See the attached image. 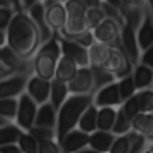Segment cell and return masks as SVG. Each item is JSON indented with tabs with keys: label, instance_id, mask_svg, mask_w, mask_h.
<instances>
[{
	"label": "cell",
	"instance_id": "6da1fadb",
	"mask_svg": "<svg viewBox=\"0 0 153 153\" xmlns=\"http://www.w3.org/2000/svg\"><path fill=\"white\" fill-rule=\"evenodd\" d=\"M41 33L26 10H17L7 27V44L21 58L33 60L41 46Z\"/></svg>",
	"mask_w": 153,
	"mask_h": 153
},
{
	"label": "cell",
	"instance_id": "7a4b0ae2",
	"mask_svg": "<svg viewBox=\"0 0 153 153\" xmlns=\"http://www.w3.org/2000/svg\"><path fill=\"white\" fill-rule=\"evenodd\" d=\"M94 102V94H70L66 100L58 109V123H56V138L63 136L70 129L76 128L78 119L85 109Z\"/></svg>",
	"mask_w": 153,
	"mask_h": 153
},
{
	"label": "cell",
	"instance_id": "3957f363",
	"mask_svg": "<svg viewBox=\"0 0 153 153\" xmlns=\"http://www.w3.org/2000/svg\"><path fill=\"white\" fill-rule=\"evenodd\" d=\"M61 56V44L58 34H55L51 39L41 43L36 55L33 56V73L38 76H43L46 80H53L56 71V63Z\"/></svg>",
	"mask_w": 153,
	"mask_h": 153
},
{
	"label": "cell",
	"instance_id": "277c9868",
	"mask_svg": "<svg viewBox=\"0 0 153 153\" xmlns=\"http://www.w3.org/2000/svg\"><path fill=\"white\" fill-rule=\"evenodd\" d=\"M65 9H66V24L58 34L60 38L76 39L87 31H90L87 27V22H85V14H87L88 5L83 0H65Z\"/></svg>",
	"mask_w": 153,
	"mask_h": 153
},
{
	"label": "cell",
	"instance_id": "5b68a950",
	"mask_svg": "<svg viewBox=\"0 0 153 153\" xmlns=\"http://www.w3.org/2000/svg\"><path fill=\"white\" fill-rule=\"evenodd\" d=\"M38 107L39 104L29 95L26 90L17 97V116H16V124L27 131L31 126H34L36 121V114H38Z\"/></svg>",
	"mask_w": 153,
	"mask_h": 153
},
{
	"label": "cell",
	"instance_id": "8992f818",
	"mask_svg": "<svg viewBox=\"0 0 153 153\" xmlns=\"http://www.w3.org/2000/svg\"><path fill=\"white\" fill-rule=\"evenodd\" d=\"M92 34L94 39L99 43L109 44V46H121V24L109 16H105L104 21L99 22L92 29Z\"/></svg>",
	"mask_w": 153,
	"mask_h": 153
},
{
	"label": "cell",
	"instance_id": "52a82bcc",
	"mask_svg": "<svg viewBox=\"0 0 153 153\" xmlns=\"http://www.w3.org/2000/svg\"><path fill=\"white\" fill-rule=\"evenodd\" d=\"M44 5V16L49 29L55 34H60V31L66 24V9L65 2L61 0H41Z\"/></svg>",
	"mask_w": 153,
	"mask_h": 153
},
{
	"label": "cell",
	"instance_id": "ba28073f",
	"mask_svg": "<svg viewBox=\"0 0 153 153\" xmlns=\"http://www.w3.org/2000/svg\"><path fill=\"white\" fill-rule=\"evenodd\" d=\"M56 140L60 143L61 152H66V153L90 152V148H88V133L82 131L78 128H73V129H70L68 133H65L63 136L56 138Z\"/></svg>",
	"mask_w": 153,
	"mask_h": 153
},
{
	"label": "cell",
	"instance_id": "9c48e42d",
	"mask_svg": "<svg viewBox=\"0 0 153 153\" xmlns=\"http://www.w3.org/2000/svg\"><path fill=\"white\" fill-rule=\"evenodd\" d=\"M0 61L9 70V73H33V60L21 58L9 44H4L0 48Z\"/></svg>",
	"mask_w": 153,
	"mask_h": 153
},
{
	"label": "cell",
	"instance_id": "30bf717a",
	"mask_svg": "<svg viewBox=\"0 0 153 153\" xmlns=\"http://www.w3.org/2000/svg\"><path fill=\"white\" fill-rule=\"evenodd\" d=\"M104 68L114 73L116 80L121 78V76H124V75L133 73V63L129 61V58L126 56L124 49L121 48V46H112L109 58H107V61L104 63Z\"/></svg>",
	"mask_w": 153,
	"mask_h": 153
},
{
	"label": "cell",
	"instance_id": "8fae6325",
	"mask_svg": "<svg viewBox=\"0 0 153 153\" xmlns=\"http://www.w3.org/2000/svg\"><path fill=\"white\" fill-rule=\"evenodd\" d=\"M31 73H7L0 76V97H19L26 90Z\"/></svg>",
	"mask_w": 153,
	"mask_h": 153
},
{
	"label": "cell",
	"instance_id": "7c38bea8",
	"mask_svg": "<svg viewBox=\"0 0 153 153\" xmlns=\"http://www.w3.org/2000/svg\"><path fill=\"white\" fill-rule=\"evenodd\" d=\"M70 94H94V75L90 65L78 66L76 73L68 82Z\"/></svg>",
	"mask_w": 153,
	"mask_h": 153
},
{
	"label": "cell",
	"instance_id": "4fadbf2b",
	"mask_svg": "<svg viewBox=\"0 0 153 153\" xmlns=\"http://www.w3.org/2000/svg\"><path fill=\"white\" fill-rule=\"evenodd\" d=\"M60 44H61V55L71 58L78 66L90 65L88 63V48L87 46H83L82 43H78L75 39H66V38H60Z\"/></svg>",
	"mask_w": 153,
	"mask_h": 153
},
{
	"label": "cell",
	"instance_id": "5bb4252c",
	"mask_svg": "<svg viewBox=\"0 0 153 153\" xmlns=\"http://www.w3.org/2000/svg\"><path fill=\"white\" fill-rule=\"evenodd\" d=\"M94 104L97 107H102V105H112V107H119L123 104V99H121L119 94V85H117V80L107 83L104 87L97 88L94 92Z\"/></svg>",
	"mask_w": 153,
	"mask_h": 153
},
{
	"label": "cell",
	"instance_id": "9a60e30c",
	"mask_svg": "<svg viewBox=\"0 0 153 153\" xmlns=\"http://www.w3.org/2000/svg\"><path fill=\"white\" fill-rule=\"evenodd\" d=\"M49 88H51V80H46L43 76H38L31 73L26 83V92L38 102V104H44L49 100Z\"/></svg>",
	"mask_w": 153,
	"mask_h": 153
},
{
	"label": "cell",
	"instance_id": "2e32d148",
	"mask_svg": "<svg viewBox=\"0 0 153 153\" xmlns=\"http://www.w3.org/2000/svg\"><path fill=\"white\" fill-rule=\"evenodd\" d=\"M136 39H138V46H140V53L143 49H146L150 44H153V16L148 4L145 5L141 22L136 29Z\"/></svg>",
	"mask_w": 153,
	"mask_h": 153
},
{
	"label": "cell",
	"instance_id": "e0dca14e",
	"mask_svg": "<svg viewBox=\"0 0 153 153\" xmlns=\"http://www.w3.org/2000/svg\"><path fill=\"white\" fill-rule=\"evenodd\" d=\"M116 134L112 131H104V129H95L88 134V148L90 152L95 153H111V146L114 143Z\"/></svg>",
	"mask_w": 153,
	"mask_h": 153
},
{
	"label": "cell",
	"instance_id": "ac0fdd59",
	"mask_svg": "<svg viewBox=\"0 0 153 153\" xmlns=\"http://www.w3.org/2000/svg\"><path fill=\"white\" fill-rule=\"evenodd\" d=\"M29 14V17L34 21V24L38 26L39 29V33H41V41H48V39H51L53 36H55V33L49 29L48 26V22H46V16H44V5H43V2H36L34 5H31L26 10Z\"/></svg>",
	"mask_w": 153,
	"mask_h": 153
},
{
	"label": "cell",
	"instance_id": "d6986e66",
	"mask_svg": "<svg viewBox=\"0 0 153 153\" xmlns=\"http://www.w3.org/2000/svg\"><path fill=\"white\" fill-rule=\"evenodd\" d=\"M56 123H58V109L51 102H44L39 104L38 107V114H36V126H48V128H55L56 129Z\"/></svg>",
	"mask_w": 153,
	"mask_h": 153
},
{
	"label": "cell",
	"instance_id": "ffe728a7",
	"mask_svg": "<svg viewBox=\"0 0 153 153\" xmlns=\"http://www.w3.org/2000/svg\"><path fill=\"white\" fill-rule=\"evenodd\" d=\"M133 78L136 83V90L153 87V68L138 61L133 65Z\"/></svg>",
	"mask_w": 153,
	"mask_h": 153
},
{
	"label": "cell",
	"instance_id": "44dd1931",
	"mask_svg": "<svg viewBox=\"0 0 153 153\" xmlns=\"http://www.w3.org/2000/svg\"><path fill=\"white\" fill-rule=\"evenodd\" d=\"M131 129L141 133L148 141L153 140V112H138L131 119Z\"/></svg>",
	"mask_w": 153,
	"mask_h": 153
},
{
	"label": "cell",
	"instance_id": "7402d4cb",
	"mask_svg": "<svg viewBox=\"0 0 153 153\" xmlns=\"http://www.w3.org/2000/svg\"><path fill=\"white\" fill-rule=\"evenodd\" d=\"M111 49H112V46H109V44L94 41L88 46V63H90V66H104V63L111 55Z\"/></svg>",
	"mask_w": 153,
	"mask_h": 153
},
{
	"label": "cell",
	"instance_id": "603a6c76",
	"mask_svg": "<svg viewBox=\"0 0 153 153\" xmlns=\"http://www.w3.org/2000/svg\"><path fill=\"white\" fill-rule=\"evenodd\" d=\"M76 70H78V65H76L75 61L71 60V58H68V56L61 55L60 60H58V63H56L55 78L63 80V82L68 83L71 78H73V75L76 73Z\"/></svg>",
	"mask_w": 153,
	"mask_h": 153
},
{
	"label": "cell",
	"instance_id": "cb8c5ba5",
	"mask_svg": "<svg viewBox=\"0 0 153 153\" xmlns=\"http://www.w3.org/2000/svg\"><path fill=\"white\" fill-rule=\"evenodd\" d=\"M68 95H70L68 83L63 82V80H58V78H53L51 80V88H49V102L55 105L56 109H60Z\"/></svg>",
	"mask_w": 153,
	"mask_h": 153
},
{
	"label": "cell",
	"instance_id": "d4e9b609",
	"mask_svg": "<svg viewBox=\"0 0 153 153\" xmlns=\"http://www.w3.org/2000/svg\"><path fill=\"white\" fill-rule=\"evenodd\" d=\"M116 116H117V107H112V105L97 107V129L112 131Z\"/></svg>",
	"mask_w": 153,
	"mask_h": 153
},
{
	"label": "cell",
	"instance_id": "484cf974",
	"mask_svg": "<svg viewBox=\"0 0 153 153\" xmlns=\"http://www.w3.org/2000/svg\"><path fill=\"white\" fill-rule=\"evenodd\" d=\"M76 128L82 129V131H85V133H88V134L97 129V105L94 104V102L82 112Z\"/></svg>",
	"mask_w": 153,
	"mask_h": 153
},
{
	"label": "cell",
	"instance_id": "4316f807",
	"mask_svg": "<svg viewBox=\"0 0 153 153\" xmlns=\"http://www.w3.org/2000/svg\"><path fill=\"white\" fill-rule=\"evenodd\" d=\"M90 68H92V75H94V92L97 88L104 87V85H107V83L116 80L114 73L109 70H105L104 66H90Z\"/></svg>",
	"mask_w": 153,
	"mask_h": 153
},
{
	"label": "cell",
	"instance_id": "83f0119b",
	"mask_svg": "<svg viewBox=\"0 0 153 153\" xmlns=\"http://www.w3.org/2000/svg\"><path fill=\"white\" fill-rule=\"evenodd\" d=\"M21 128L12 121V123H7V124L0 126V146L4 145H9V143H17V138L21 134Z\"/></svg>",
	"mask_w": 153,
	"mask_h": 153
},
{
	"label": "cell",
	"instance_id": "f1b7e54d",
	"mask_svg": "<svg viewBox=\"0 0 153 153\" xmlns=\"http://www.w3.org/2000/svg\"><path fill=\"white\" fill-rule=\"evenodd\" d=\"M136 100L140 112H153V87L136 90Z\"/></svg>",
	"mask_w": 153,
	"mask_h": 153
},
{
	"label": "cell",
	"instance_id": "f546056e",
	"mask_svg": "<svg viewBox=\"0 0 153 153\" xmlns=\"http://www.w3.org/2000/svg\"><path fill=\"white\" fill-rule=\"evenodd\" d=\"M0 114L9 121L16 123L17 116V97H0Z\"/></svg>",
	"mask_w": 153,
	"mask_h": 153
},
{
	"label": "cell",
	"instance_id": "4dcf8cb0",
	"mask_svg": "<svg viewBox=\"0 0 153 153\" xmlns=\"http://www.w3.org/2000/svg\"><path fill=\"white\" fill-rule=\"evenodd\" d=\"M17 145H19L22 153H38V141L29 131L22 129L19 138H17Z\"/></svg>",
	"mask_w": 153,
	"mask_h": 153
},
{
	"label": "cell",
	"instance_id": "1f68e13d",
	"mask_svg": "<svg viewBox=\"0 0 153 153\" xmlns=\"http://www.w3.org/2000/svg\"><path fill=\"white\" fill-rule=\"evenodd\" d=\"M117 85H119V94H121V99H123V100L136 94V83H134L133 73L117 78Z\"/></svg>",
	"mask_w": 153,
	"mask_h": 153
},
{
	"label": "cell",
	"instance_id": "d6a6232c",
	"mask_svg": "<svg viewBox=\"0 0 153 153\" xmlns=\"http://www.w3.org/2000/svg\"><path fill=\"white\" fill-rule=\"evenodd\" d=\"M131 131V119L124 114V111L117 107V116H116L114 126H112V133L114 134H124V133Z\"/></svg>",
	"mask_w": 153,
	"mask_h": 153
},
{
	"label": "cell",
	"instance_id": "836d02e7",
	"mask_svg": "<svg viewBox=\"0 0 153 153\" xmlns=\"http://www.w3.org/2000/svg\"><path fill=\"white\" fill-rule=\"evenodd\" d=\"M34 138L36 141H46V140H55L56 138V129L55 128H48V126H31L27 129Z\"/></svg>",
	"mask_w": 153,
	"mask_h": 153
},
{
	"label": "cell",
	"instance_id": "e575fe53",
	"mask_svg": "<svg viewBox=\"0 0 153 153\" xmlns=\"http://www.w3.org/2000/svg\"><path fill=\"white\" fill-rule=\"evenodd\" d=\"M105 17V10L104 7H88L87 14H85V22H87V27L92 31L99 22H102Z\"/></svg>",
	"mask_w": 153,
	"mask_h": 153
},
{
	"label": "cell",
	"instance_id": "d590c367",
	"mask_svg": "<svg viewBox=\"0 0 153 153\" xmlns=\"http://www.w3.org/2000/svg\"><path fill=\"white\" fill-rule=\"evenodd\" d=\"M128 134H129V152L138 153V152H145L146 150L148 140L143 136L141 133L131 129V131H128Z\"/></svg>",
	"mask_w": 153,
	"mask_h": 153
},
{
	"label": "cell",
	"instance_id": "8d00e7d4",
	"mask_svg": "<svg viewBox=\"0 0 153 153\" xmlns=\"http://www.w3.org/2000/svg\"><path fill=\"white\" fill-rule=\"evenodd\" d=\"M129 152V134H116L114 143L111 146V153H128Z\"/></svg>",
	"mask_w": 153,
	"mask_h": 153
},
{
	"label": "cell",
	"instance_id": "74e56055",
	"mask_svg": "<svg viewBox=\"0 0 153 153\" xmlns=\"http://www.w3.org/2000/svg\"><path fill=\"white\" fill-rule=\"evenodd\" d=\"M121 109L124 111V114L128 116L129 119H133V117L140 112L138 100H136V94H134V95H131V97L124 99V100H123V104H121Z\"/></svg>",
	"mask_w": 153,
	"mask_h": 153
},
{
	"label": "cell",
	"instance_id": "f35d334b",
	"mask_svg": "<svg viewBox=\"0 0 153 153\" xmlns=\"http://www.w3.org/2000/svg\"><path fill=\"white\" fill-rule=\"evenodd\" d=\"M17 10L12 5H0V29H5L7 31V27H9V24H10Z\"/></svg>",
	"mask_w": 153,
	"mask_h": 153
},
{
	"label": "cell",
	"instance_id": "ab89813d",
	"mask_svg": "<svg viewBox=\"0 0 153 153\" xmlns=\"http://www.w3.org/2000/svg\"><path fill=\"white\" fill-rule=\"evenodd\" d=\"M58 152H61V148L56 138L38 143V153H58Z\"/></svg>",
	"mask_w": 153,
	"mask_h": 153
},
{
	"label": "cell",
	"instance_id": "60d3db41",
	"mask_svg": "<svg viewBox=\"0 0 153 153\" xmlns=\"http://www.w3.org/2000/svg\"><path fill=\"white\" fill-rule=\"evenodd\" d=\"M140 61L153 68V44H150L146 49H143L140 53Z\"/></svg>",
	"mask_w": 153,
	"mask_h": 153
},
{
	"label": "cell",
	"instance_id": "b9f144b4",
	"mask_svg": "<svg viewBox=\"0 0 153 153\" xmlns=\"http://www.w3.org/2000/svg\"><path fill=\"white\" fill-rule=\"evenodd\" d=\"M21 152V148L17 143H9V145H4V146H0V153H19Z\"/></svg>",
	"mask_w": 153,
	"mask_h": 153
},
{
	"label": "cell",
	"instance_id": "7bdbcfd3",
	"mask_svg": "<svg viewBox=\"0 0 153 153\" xmlns=\"http://www.w3.org/2000/svg\"><path fill=\"white\" fill-rule=\"evenodd\" d=\"M123 2V9H129V7H138L143 5L146 0H121Z\"/></svg>",
	"mask_w": 153,
	"mask_h": 153
},
{
	"label": "cell",
	"instance_id": "ee69618b",
	"mask_svg": "<svg viewBox=\"0 0 153 153\" xmlns=\"http://www.w3.org/2000/svg\"><path fill=\"white\" fill-rule=\"evenodd\" d=\"M104 4H107V5L114 7V9H117V10H121L123 9V2L121 0H102Z\"/></svg>",
	"mask_w": 153,
	"mask_h": 153
},
{
	"label": "cell",
	"instance_id": "f6af8a7d",
	"mask_svg": "<svg viewBox=\"0 0 153 153\" xmlns=\"http://www.w3.org/2000/svg\"><path fill=\"white\" fill-rule=\"evenodd\" d=\"M36 2H41V0H21V7H22V10H27L31 5H34Z\"/></svg>",
	"mask_w": 153,
	"mask_h": 153
},
{
	"label": "cell",
	"instance_id": "bcb514c9",
	"mask_svg": "<svg viewBox=\"0 0 153 153\" xmlns=\"http://www.w3.org/2000/svg\"><path fill=\"white\" fill-rule=\"evenodd\" d=\"M88 7H102V0H83Z\"/></svg>",
	"mask_w": 153,
	"mask_h": 153
},
{
	"label": "cell",
	"instance_id": "7dc6e473",
	"mask_svg": "<svg viewBox=\"0 0 153 153\" xmlns=\"http://www.w3.org/2000/svg\"><path fill=\"white\" fill-rule=\"evenodd\" d=\"M7 44V31L5 29H0V48Z\"/></svg>",
	"mask_w": 153,
	"mask_h": 153
},
{
	"label": "cell",
	"instance_id": "c3c4849f",
	"mask_svg": "<svg viewBox=\"0 0 153 153\" xmlns=\"http://www.w3.org/2000/svg\"><path fill=\"white\" fill-rule=\"evenodd\" d=\"M12 5H14V9H16V10H22L21 0H12Z\"/></svg>",
	"mask_w": 153,
	"mask_h": 153
},
{
	"label": "cell",
	"instance_id": "681fc988",
	"mask_svg": "<svg viewBox=\"0 0 153 153\" xmlns=\"http://www.w3.org/2000/svg\"><path fill=\"white\" fill-rule=\"evenodd\" d=\"M9 73V70H7L5 66H4V63L0 61V76H4V75H7Z\"/></svg>",
	"mask_w": 153,
	"mask_h": 153
},
{
	"label": "cell",
	"instance_id": "f907efd6",
	"mask_svg": "<svg viewBox=\"0 0 153 153\" xmlns=\"http://www.w3.org/2000/svg\"><path fill=\"white\" fill-rule=\"evenodd\" d=\"M145 152H148V153H153V140H150V141L146 143V150Z\"/></svg>",
	"mask_w": 153,
	"mask_h": 153
},
{
	"label": "cell",
	"instance_id": "816d5d0a",
	"mask_svg": "<svg viewBox=\"0 0 153 153\" xmlns=\"http://www.w3.org/2000/svg\"><path fill=\"white\" fill-rule=\"evenodd\" d=\"M7 123H12V121H9L7 117H4V116L0 114V126H4V124H7Z\"/></svg>",
	"mask_w": 153,
	"mask_h": 153
},
{
	"label": "cell",
	"instance_id": "f5cc1de1",
	"mask_svg": "<svg viewBox=\"0 0 153 153\" xmlns=\"http://www.w3.org/2000/svg\"><path fill=\"white\" fill-rule=\"evenodd\" d=\"M0 5H12V0H0Z\"/></svg>",
	"mask_w": 153,
	"mask_h": 153
},
{
	"label": "cell",
	"instance_id": "db71d44e",
	"mask_svg": "<svg viewBox=\"0 0 153 153\" xmlns=\"http://www.w3.org/2000/svg\"><path fill=\"white\" fill-rule=\"evenodd\" d=\"M61 2H65V0H61Z\"/></svg>",
	"mask_w": 153,
	"mask_h": 153
}]
</instances>
